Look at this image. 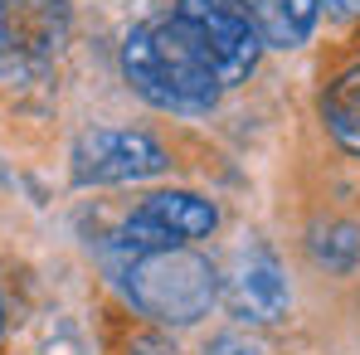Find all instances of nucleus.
Wrapping results in <instances>:
<instances>
[{
  "instance_id": "obj_14",
  "label": "nucleus",
  "mask_w": 360,
  "mask_h": 355,
  "mask_svg": "<svg viewBox=\"0 0 360 355\" xmlns=\"http://www.w3.org/2000/svg\"><path fill=\"white\" fill-rule=\"evenodd\" d=\"M0 63H5V44H0Z\"/></svg>"
},
{
  "instance_id": "obj_9",
  "label": "nucleus",
  "mask_w": 360,
  "mask_h": 355,
  "mask_svg": "<svg viewBox=\"0 0 360 355\" xmlns=\"http://www.w3.org/2000/svg\"><path fill=\"white\" fill-rule=\"evenodd\" d=\"M321 122L326 131L351 151L360 156V63H351L346 73H336L321 93Z\"/></svg>"
},
{
  "instance_id": "obj_1",
  "label": "nucleus",
  "mask_w": 360,
  "mask_h": 355,
  "mask_svg": "<svg viewBox=\"0 0 360 355\" xmlns=\"http://www.w3.org/2000/svg\"><path fill=\"white\" fill-rule=\"evenodd\" d=\"M122 68H127V83L151 108H166V112H210L224 88L200 30L190 25V15L180 5L171 15L141 20L127 34Z\"/></svg>"
},
{
  "instance_id": "obj_8",
  "label": "nucleus",
  "mask_w": 360,
  "mask_h": 355,
  "mask_svg": "<svg viewBox=\"0 0 360 355\" xmlns=\"http://www.w3.org/2000/svg\"><path fill=\"white\" fill-rule=\"evenodd\" d=\"M239 15L248 20V30L258 34V44L273 49H297L311 39L321 5L316 0H234Z\"/></svg>"
},
{
  "instance_id": "obj_4",
  "label": "nucleus",
  "mask_w": 360,
  "mask_h": 355,
  "mask_svg": "<svg viewBox=\"0 0 360 355\" xmlns=\"http://www.w3.org/2000/svg\"><path fill=\"white\" fill-rule=\"evenodd\" d=\"M219 224V209L190 190H161L141 200V209L122 224V248L151 253V248H185L190 238H205Z\"/></svg>"
},
{
  "instance_id": "obj_2",
  "label": "nucleus",
  "mask_w": 360,
  "mask_h": 355,
  "mask_svg": "<svg viewBox=\"0 0 360 355\" xmlns=\"http://www.w3.org/2000/svg\"><path fill=\"white\" fill-rule=\"evenodd\" d=\"M122 288L141 316L161 326H195L219 297V273L210 268V258L190 248H151L131 253Z\"/></svg>"
},
{
  "instance_id": "obj_12",
  "label": "nucleus",
  "mask_w": 360,
  "mask_h": 355,
  "mask_svg": "<svg viewBox=\"0 0 360 355\" xmlns=\"http://www.w3.org/2000/svg\"><path fill=\"white\" fill-rule=\"evenodd\" d=\"M326 5H331V15H341V20L360 15V0H326Z\"/></svg>"
},
{
  "instance_id": "obj_13",
  "label": "nucleus",
  "mask_w": 360,
  "mask_h": 355,
  "mask_svg": "<svg viewBox=\"0 0 360 355\" xmlns=\"http://www.w3.org/2000/svg\"><path fill=\"white\" fill-rule=\"evenodd\" d=\"M0 331H5V302H0Z\"/></svg>"
},
{
  "instance_id": "obj_5",
  "label": "nucleus",
  "mask_w": 360,
  "mask_h": 355,
  "mask_svg": "<svg viewBox=\"0 0 360 355\" xmlns=\"http://www.w3.org/2000/svg\"><path fill=\"white\" fill-rule=\"evenodd\" d=\"M180 10H185L190 25L200 30L210 59L219 68V83H224V88H229V83H243V78L253 73L263 44H258V34L248 30V20L239 15V5H234V0H180Z\"/></svg>"
},
{
  "instance_id": "obj_11",
  "label": "nucleus",
  "mask_w": 360,
  "mask_h": 355,
  "mask_svg": "<svg viewBox=\"0 0 360 355\" xmlns=\"http://www.w3.org/2000/svg\"><path fill=\"white\" fill-rule=\"evenodd\" d=\"M127 355H180V346L171 336H156V331H146V336H136L131 341V351Z\"/></svg>"
},
{
  "instance_id": "obj_10",
  "label": "nucleus",
  "mask_w": 360,
  "mask_h": 355,
  "mask_svg": "<svg viewBox=\"0 0 360 355\" xmlns=\"http://www.w3.org/2000/svg\"><path fill=\"white\" fill-rule=\"evenodd\" d=\"M210 355H263V346L248 341V336H239V331H224V336L210 341Z\"/></svg>"
},
{
  "instance_id": "obj_3",
  "label": "nucleus",
  "mask_w": 360,
  "mask_h": 355,
  "mask_svg": "<svg viewBox=\"0 0 360 355\" xmlns=\"http://www.w3.org/2000/svg\"><path fill=\"white\" fill-rule=\"evenodd\" d=\"M171 161L156 136L131 127H98L73 141V180L78 185H127L161 176Z\"/></svg>"
},
{
  "instance_id": "obj_7",
  "label": "nucleus",
  "mask_w": 360,
  "mask_h": 355,
  "mask_svg": "<svg viewBox=\"0 0 360 355\" xmlns=\"http://www.w3.org/2000/svg\"><path fill=\"white\" fill-rule=\"evenodd\" d=\"M224 302L239 321H258V326L288 316V278H283V268L273 263L268 248H253L239 258V268L224 288Z\"/></svg>"
},
{
  "instance_id": "obj_6",
  "label": "nucleus",
  "mask_w": 360,
  "mask_h": 355,
  "mask_svg": "<svg viewBox=\"0 0 360 355\" xmlns=\"http://www.w3.org/2000/svg\"><path fill=\"white\" fill-rule=\"evenodd\" d=\"M0 44L5 59L44 63L68 44V5L63 0H0Z\"/></svg>"
}]
</instances>
